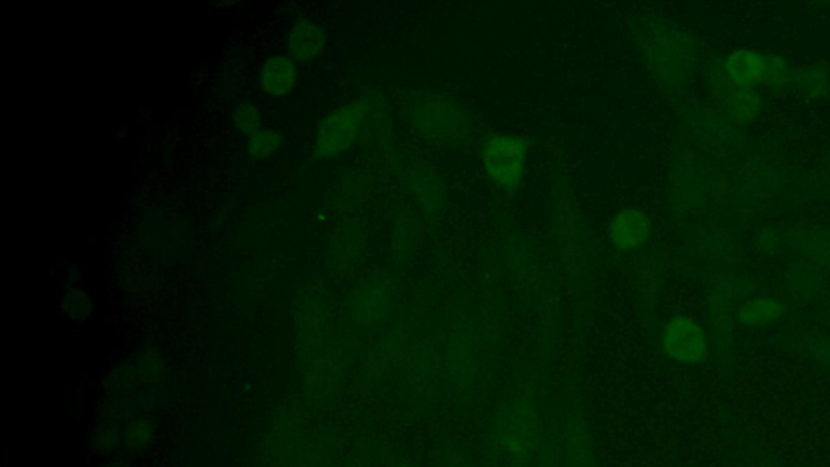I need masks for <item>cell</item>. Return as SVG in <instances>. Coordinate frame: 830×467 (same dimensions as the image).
<instances>
[{
	"instance_id": "6",
	"label": "cell",
	"mask_w": 830,
	"mask_h": 467,
	"mask_svg": "<svg viewBox=\"0 0 830 467\" xmlns=\"http://www.w3.org/2000/svg\"><path fill=\"white\" fill-rule=\"evenodd\" d=\"M325 44V31L317 23L300 20L292 26L291 35H289V49H291L292 56L297 57V59H315L325 49Z\"/></svg>"
},
{
	"instance_id": "9",
	"label": "cell",
	"mask_w": 830,
	"mask_h": 467,
	"mask_svg": "<svg viewBox=\"0 0 830 467\" xmlns=\"http://www.w3.org/2000/svg\"><path fill=\"white\" fill-rule=\"evenodd\" d=\"M782 307L774 299L751 300L741 310V322L748 326L769 325L780 317Z\"/></svg>"
},
{
	"instance_id": "11",
	"label": "cell",
	"mask_w": 830,
	"mask_h": 467,
	"mask_svg": "<svg viewBox=\"0 0 830 467\" xmlns=\"http://www.w3.org/2000/svg\"><path fill=\"white\" fill-rule=\"evenodd\" d=\"M759 108L758 96L748 93V90L738 91L728 99L727 111L733 119L748 120L756 114Z\"/></svg>"
},
{
	"instance_id": "4",
	"label": "cell",
	"mask_w": 830,
	"mask_h": 467,
	"mask_svg": "<svg viewBox=\"0 0 830 467\" xmlns=\"http://www.w3.org/2000/svg\"><path fill=\"white\" fill-rule=\"evenodd\" d=\"M414 124L415 132L420 133V137L432 140H450L466 132V116L463 109L448 101H432L419 106L414 114Z\"/></svg>"
},
{
	"instance_id": "12",
	"label": "cell",
	"mask_w": 830,
	"mask_h": 467,
	"mask_svg": "<svg viewBox=\"0 0 830 467\" xmlns=\"http://www.w3.org/2000/svg\"><path fill=\"white\" fill-rule=\"evenodd\" d=\"M234 119H236L237 127L247 135H255V133L260 132L261 114L255 106H250V104L240 106Z\"/></svg>"
},
{
	"instance_id": "8",
	"label": "cell",
	"mask_w": 830,
	"mask_h": 467,
	"mask_svg": "<svg viewBox=\"0 0 830 467\" xmlns=\"http://www.w3.org/2000/svg\"><path fill=\"white\" fill-rule=\"evenodd\" d=\"M764 67H766V57L761 56L759 52L738 51L727 60L728 75L740 86L761 83Z\"/></svg>"
},
{
	"instance_id": "1",
	"label": "cell",
	"mask_w": 830,
	"mask_h": 467,
	"mask_svg": "<svg viewBox=\"0 0 830 467\" xmlns=\"http://www.w3.org/2000/svg\"><path fill=\"white\" fill-rule=\"evenodd\" d=\"M527 142L518 135H497L484 145L485 174L493 184L514 189L521 184L527 168Z\"/></svg>"
},
{
	"instance_id": "10",
	"label": "cell",
	"mask_w": 830,
	"mask_h": 467,
	"mask_svg": "<svg viewBox=\"0 0 830 467\" xmlns=\"http://www.w3.org/2000/svg\"><path fill=\"white\" fill-rule=\"evenodd\" d=\"M281 143L283 138L276 130H260L250 138L249 153L253 158H270L278 153Z\"/></svg>"
},
{
	"instance_id": "3",
	"label": "cell",
	"mask_w": 830,
	"mask_h": 467,
	"mask_svg": "<svg viewBox=\"0 0 830 467\" xmlns=\"http://www.w3.org/2000/svg\"><path fill=\"white\" fill-rule=\"evenodd\" d=\"M664 346L668 356L685 365H696L706 357V333L688 317H675L665 325Z\"/></svg>"
},
{
	"instance_id": "7",
	"label": "cell",
	"mask_w": 830,
	"mask_h": 467,
	"mask_svg": "<svg viewBox=\"0 0 830 467\" xmlns=\"http://www.w3.org/2000/svg\"><path fill=\"white\" fill-rule=\"evenodd\" d=\"M297 75L296 64L289 57H270L261 70V82L270 95H287L296 85Z\"/></svg>"
},
{
	"instance_id": "2",
	"label": "cell",
	"mask_w": 830,
	"mask_h": 467,
	"mask_svg": "<svg viewBox=\"0 0 830 467\" xmlns=\"http://www.w3.org/2000/svg\"><path fill=\"white\" fill-rule=\"evenodd\" d=\"M365 111L359 103L346 104L331 112L318 129L315 153L320 158H331L346 151L356 142L364 125Z\"/></svg>"
},
{
	"instance_id": "13",
	"label": "cell",
	"mask_w": 830,
	"mask_h": 467,
	"mask_svg": "<svg viewBox=\"0 0 830 467\" xmlns=\"http://www.w3.org/2000/svg\"><path fill=\"white\" fill-rule=\"evenodd\" d=\"M788 67L779 57H766V67L762 72L761 83L764 85H783L788 80Z\"/></svg>"
},
{
	"instance_id": "5",
	"label": "cell",
	"mask_w": 830,
	"mask_h": 467,
	"mask_svg": "<svg viewBox=\"0 0 830 467\" xmlns=\"http://www.w3.org/2000/svg\"><path fill=\"white\" fill-rule=\"evenodd\" d=\"M651 219L636 208L618 211L608 224V236L620 250L636 249L651 236Z\"/></svg>"
}]
</instances>
